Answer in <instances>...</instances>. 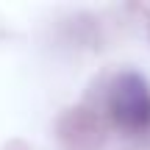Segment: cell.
<instances>
[{
    "label": "cell",
    "mask_w": 150,
    "mask_h": 150,
    "mask_svg": "<svg viewBox=\"0 0 150 150\" xmlns=\"http://www.w3.org/2000/svg\"><path fill=\"white\" fill-rule=\"evenodd\" d=\"M108 111L111 120L125 134H147L150 131V83L136 72H122L108 89Z\"/></svg>",
    "instance_id": "obj_1"
}]
</instances>
